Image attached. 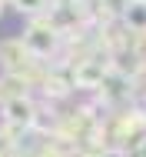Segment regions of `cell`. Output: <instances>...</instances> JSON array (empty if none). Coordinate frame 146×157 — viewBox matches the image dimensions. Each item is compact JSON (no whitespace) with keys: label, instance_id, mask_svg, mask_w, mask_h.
<instances>
[{"label":"cell","instance_id":"obj_4","mask_svg":"<svg viewBox=\"0 0 146 157\" xmlns=\"http://www.w3.org/2000/svg\"><path fill=\"white\" fill-rule=\"evenodd\" d=\"M10 10L20 13L23 20H33L40 13H50V0H10Z\"/></svg>","mask_w":146,"mask_h":157},{"label":"cell","instance_id":"obj_6","mask_svg":"<svg viewBox=\"0 0 146 157\" xmlns=\"http://www.w3.org/2000/svg\"><path fill=\"white\" fill-rule=\"evenodd\" d=\"M0 20H3V3H0Z\"/></svg>","mask_w":146,"mask_h":157},{"label":"cell","instance_id":"obj_5","mask_svg":"<svg viewBox=\"0 0 146 157\" xmlns=\"http://www.w3.org/2000/svg\"><path fill=\"white\" fill-rule=\"evenodd\" d=\"M140 157H146V137L140 140Z\"/></svg>","mask_w":146,"mask_h":157},{"label":"cell","instance_id":"obj_8","mask_svg":"<svg viewBox=\"0 0 146 157\" xmlns=\"http://www.w3.org/2000/svg\"><path fill=\"white\" fill-rule=\"evenodd\" d=\"M140 3H146V0H140Z\"/></svg>","mask_w":146,"mask_h":157},{"label":"cell","instance_id":"obj_7","mask_svg":"<svg viewBox=\"0 0 146 157\" xmlns=\"http://www.w3.org/2000/svg\"><path fill=\"white\" fill-rule=\"evenodd\" d=\"M0 3H10V0H0Z\"/></svg>","mask_w":146,"mask_h":157},{"label":"cell","instance_id":"obj_2","mask_svg":"<svg viewBox=\"0 0 146 157\" xmlns=\"http://www.w3.org/2000/svg\"><path fill=\"white\" fill-rule=\"evenodd\" d=\"M37 114H40V100L33 94L27 97H13V100H7L3 107H0V121L10 127H20V130H27L33 127V121H37Z\"/></svg>","mask_w":146,"mask_h":157},{"label":"cell","instance_id":"obj_9","mask_svg":"<svg viewBox=\"0 0 146 157\" xmlns=\"http://www.w3.org/2000/svg\"><path fill=\"white\" fill-rule=\"evenodd\" d=\"M0 157H7V154H0Z\"/></svg>","mask_w":146,"mask_h":157},{"label":"cell","instance_id":"obj_3","mask_svg":"<svg viewBox=\"0 0 146 157\" xmlns=\"http://www.w3.org/2000/svg\"><path fill=\"white\" fill-rule=\"evenodd\" d=\"M27 94H33L27 77H20V74H0V107L7 100H13V97H27Z\"/></svg>","mask_w":146,"mask_h":157},{"label":"cell","instance_id":"obj_1","mask_svg":"<svg viewBox=\"0 0 146 157\" xmlns=\"http://www.w3.org/2000/svg\"><path fill=\"white\" fill-rule=\"evenodd\" d=\"M20 40L27 44V50L37 60L53 63V57H60V50H63V40L66 37L57 30V24H53L50 13H40V17L27 20V27L20 30Z\"/></svg>","mask_w":146,"mask_h":157}]
</instances>
